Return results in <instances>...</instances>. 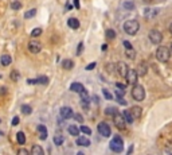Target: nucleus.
Here are the masks:
<instances>
[{"instance_id":"obj_1","label":"nucleus","mask_w":172,"mask_h":155,"mask_svg":"<svg viewBox=\"0 0 172 155\" xmlns=\"http://www.w3.org/2000/svg\"><path fill=\"white\" fill-rule=\"evenodd\" d=\"M139 28H140V25H139V22L134 20V19H130V20H127L124 23V31L127 32L128 35H134V34H137Z\"/></svg>"},{"instance_id":"obj_2","label":"nucleus","mask_w":172,"mask_h":155,"mask_svg":"<svg viewBox=\"0 0 172 155\" xmlns=\"http://www.w3.org/2000/svg\"><path fill=\"white\" fill-rule=\"evenodd\" d=\"M169 57H171V50L169 47H165V46H160L156 50V58H157L160 62H168Z\"/></svg>"},{"instance_id":"obj_3","label":"nucleus","mask_w":172,"mask_h":155,"mask_svg":"<svg viewBox=\"0 0 172 155\" xmlns=\"http://www.w3.org/2000/svg\"><path fill=\"white\" fill-rule=\"evenodd\" d=\"M109 147H110V150H112L113 152H121L123 151L124 150V142H123V139H121V136L116 135V136L110 140Z\"/></svg>"},{"instance_id":"obj_4","label":"nucleus","mask_w":172,"mask_h":155,"mask_svg":"<svg viewBox=\"0 0 172 155\" xmlns=\"http://www.w3.org/2000/svg\"><path fill=\"white\" fill-rule=\"evenodd\" d=\"M132 97H133L136 101H143L145 99V90L141 85H133V89H132Z\"/></svg>"},{"instance_id":"obj_5","label":"nucleus","mask_w":172,"mask_h":155,"mask_svg":"<svg viewBox=\"0 0 172 155\" xmlns=\"http://www.w3.org/2000/svg\"><path fill=\"white\" fill-rule=\"evenodd\" d=\"M113 121H114V126L118 130H125V127H127V120H125L123 113H118V112L114 113L113 115Z\"/></svg>"},{"instance_id":"obj_6","label":"nucleus","mask_w":172,"mask_h":155,"mask_svg":"<svg viewBox=\"0 0 172 155\" xmlns=\"http://www.w3.org/2000/svg\"><path fill=\"white\" fill-rule=\"evenodd\" d=\"M148 36H149V41H151L153 45H160L163 41V34L159 31V30H151L149 34H148Z\"/></svg>"},{"instance_id":"obj_7","label":"nucleus","mask_w":172,"mask_h":155,"mask_svg":"<svg viewBox=\"0 0 172 155\" xmlns=\"http://www.w3.org/2000/svg\"><path fill=\"white\" fill-rule=\"evenodd\" d=\"M28 50H30V53H32V54H38V53H40V50H42V45H40V42L35 41V39H31V41L28 42Z\"/></svg>"},{"instance_id":"obj_8","label":"nucleus","mask_w":172,"mask_h":155,"mask_svg":"<svg viewBox=\"0 0 172 155\" xmlns=\"http://www.w3.org/2000/svg\"><path fill=\"white\" fill-rule=\"evenodd\" d=\"M125 78H127V82L130 85H134L137 84V78H139V74H137V72L134 70V69H129L127 73V76H125Z\"/></svg>"},{"instance_id":"obj_9","label":"nucleus","mask_w":172,"mask_h":155,"mask_svg":"<svg viewBox=\"0 0 172 155\" xmlns=\"http://www.w3.org/2000/svg\"><path fill=\"white\" fill-rule=\"evenodd\" d=\"M98 132L102 135V136H105V137H109L110 135H112V131H110V127H109L106 123H100L98 124Z\"/></svg>"},{"instance_id":"obj_10","label":"nucleus","mask_w":172,"mask_h":155,"mask_svg":"<svg viewBox=\"0 0 172 155\" xmlns=\"http://www.w3.org/2000/svg\"><path fill=\"white\" fill-rule=\"evenodd\" d=\"M128 70H129V67H128V65L125 64V62H118V64H117V72H118V74L121 77H125Z\"/></svg>"},{"instance_id":"obj_11","label":"nucleus","mask_w":172,"mask_h":155,"mask_svg":"<svg viewBox=\"0 0 172 155\" xmlns=\"http://www.w3.org/2000/svg\"><path fill=\"white\" fill-rule=\"evenodd\" d=\"M61 116L63 117V119H71L74 116L73 113V109H71L70 107H63V108H61Z\"/></svg>"},{"instance_id":"obj_12","label":"nucleus","mask_w":172,"mask_h":155,"mask_svg":"<svg viewBox=\"0 0 172 155\" xmlns=\"http://www.w3.org/2000/svg\"><path fill=\"white\" fill-rule=\"evenodd\" d=\"M36 131H38L39 139H40V140H46V139H47V127H46V126H43V124L38 126V127H36Z\"/></svg>"},{"instance_id":"obj_13","label":"nucleus","mask_w":172,"mask_h":155,"mask_svg":"<svg viewBox=\"0 0 172 155\" xmlns=\"http://www.w3.org/2000/svg\"><path fill=\"white\" fill-rule=\"evenodd\" d=\"M130 113H132V116H133V119H140L141 117V112H143V109H141L140 107H132L130 108Z\"/></svg>"},{"instance_id":"obj_14","label":"nucleus","mask_w":172,"mask_h":155,"mask_svg":"<svg viewBox=\"0 0 172 155\" xmlns=\"http://www.w3.org/2000/svg\"><path fill=\"white\" fill-rule=\"evenodd\" d=\"M137 74H139V76H141V77H143V76H145V74L148 73V66H147V64H144V62H141L140 65H139V67H137Z\"/></svg>"},{"instance_id":"obj_15","label":"nucleus","mask_w":172,"mask_h":155,"mask_svg":"<svg viewBox=\"0 0 172 155\" xmlns=\"http://www.w3.org/2000/svg\"><path fill=\"white\" fill-rule=\"evenodd\" d=\"M77 144L82 146V147H89V146H90V140H89L86 136H79L77 139Z\"/></svg>"},{"instance_id":"obj_16","label":"nucleus","mask_w":172,"mask_h":155,"mask_svg":"<svg viewBox=\"0 0 172 155\" xmlns=\"http://www.w3.org/2000/svg\"><path fill=\"white\" fill-rule=\"evenodd\" d=\"M84 89L85 88H84V85H82L81 82H73V84L70 85V90L77 92V93H81Z\"/></svg>"},{"instance_id":"obj_17","label":"nucleus","mask_w":172,"mask_h":155,"mask_svg":"<svg viewBox=\"0 0 172 155\" xmlns=\"http://www.w3.org/2000/svg\"><path fill=\"white\" fill-rule=\"evenodd\" d=\"M67 25H69L70 28H73V30H77V28H79V20L75 18H70L67 20Z\"/></svg>"},{"instance_id":"obj_18","label":"nucleus","mask_w":172,"mask_h":155,"mask_svg":"<svg viewBox=\"0 0 172 155\" xmlns=\"http://www.w3.org/2000/svg\"><path fill=\"white\" fill-rule=\"evenodd\" d=\"M0 62H1L3 66H8V65H11V62H12V58H11V55L4 54V55L0 58Z\"/></svg>"},{"instance_id":"obj_19","label":"nucleus","mask_w":172,"mask_h":155,"mask_svg":"<svg viewBox=\"0 0 172 155\" xmlns=\"http://www.w3.org/2000/svg\"><path fill=\"white\" fill-rule=\"evenodd\" d=\"M67 131H69V134L73 135V136H78L79 135V128L77 127V126H69V128H67Z\"/></svg>"},{"instance_id":"obj_20","label":"nucleus","mask_w":172,"mask_h":155,"mask_svg":"<svg viewBox=\"0 0 172 155\" xmlns=\"http://www.w3.org/2000/svg\"><path fill=\"white\" fill-rule=\"evenodd\" d=\"M31 154L32 155H43V148L40 147V146H32L31 148Z\"/></svg>"},{"instance_id":"obj_21","label":"nucleus","mask_w":172,"mask_h":155,"mask_svg":"<svg viewBox=\"0 0 172 155\" xmlns=\"http://www.w3.org/2000/svg\"><path fill=\"white\" fill-rule=\"evenodd\" d=\"M63 142H65V139H63V136H62L61 134H56L55 136H54V144L62 146V144H63Z\"/></svg>"},{"instance_id":"obj_22","label":"nucleus","mask_w":172,"mask_h":155,"mask_svg":"<svg viewBox=\"0 0 172 155\" xmlns=\"http://www.w3.org/2000/svg\"><path fill=\"white\" fill-rule=\"evenodd\" d=\"M62 66H63V69H66V70H70V69H73L74 62L71 60H65L63 62H62Z\"/></svg>"},{"instance_id":"obj_23","label":"nucleus","mask_w":172,"mask_h":155,"mask_svg":"<svg viewBox=\"0 0 172 155\" xmlns=\"http://www.w3.org/2000/svg\"><path fill=\"white\" fill-rule=\"evenodd\" d=\"M123 115H124V117H125V120H127V123H133V116H132V113H130V111H124L123 112Z\"/></svg>"},{"instance_id":"obj_24","label":"nucleus","mask_w":172,"mask_h":155,"mask_svg":"<svg viewBox=\"0 0 172 155\" xmlns=\"http://www.w3.org/2000/svg\"><path fill=\"white\" fill-rule=\"evenodd\" d=\"M16 139H18L19 144H24V143H26V135L23 134L22 131H19L18 134H16Z\"/></svg>"},{"instance_id":"obj_25","label":"nucleus","mask_w":172,"mask_h":155,"mask_svg":"<svg viewBox=\"0 0 172 155\" xmlns=\"http://www.w3.org/2000/svg\"><path fill=\"white\" fill-rule=\"evenodd\" d=\"M125 54H127V57L129 58V60H134V57H136V51H134L133 47L125 50Z\"/></svg>"},{"instance_id":"obj_26","label":"nucleus","mask_w":172,"mask_h":155,"mask_svg":"<svg viewBox=\"0 0 172 155\" xmlns=\"http://www.w3.org/2000/svg\"><path fill=\"white\" fill-rule=\"evenodd\" d=\"M10 76H11V80H12V81H15V82L20 80V74H19L16 70H12V72H11Z\"/></svg>"},{"instance_id":"obj_27","label":"nucleus","mask_w":172,"mask_h":155,"mask_svg":"<svg viewBox=\"0 0 172 155\" xmlns=\"http://www.w3.org/2000/svg\"><path fill=\"white\" fill-rule=\"evenodd\" d=\"M11 8H12V10H15V11L20 10V8H22V3H20V1H18V0H15V1H12V3H11Z\"/></svg>"},{"instance_id":"obj_28","label":"nucleus","mask_w":172,"mask_h":155,"mask_svg":"<svg viewBox=\"0 0 172 155\" xmlns=\"http://www.w3.org/2000/svg\"><path fill=\"white\" fill-rule=\"evenodd\" d=\"M22 112L24 113V115H30L32 112V108L30 105H26L24 104V105H22Z\"/></svg>"},{"instance_id":"obj_29","label":"nucleus","mask_w":172,"mask_h":155,"mask_svg":"<svg viewBox=\"0 0 172 155\" xmlns=\"http://www.w3.org/2000/svg\"><path fill=\"white\" fill-rule=\"evenodd\" d=\"M36 84H43V85H47V84H49V78L46 77V76L36 78Z\"/></svg>"},{"instance_id":"obj_30","label":"nucleus","mask_w":172,"mask_h":155,"mask_svg":"<svg viewBox=\"0 0 172 155\" xmlns=\"http://www.w3.org/2000/svg\"><path fill=\"white\" fill-rule=\"evenodd\" d=\"M35 14H36V10L34 8V10H30V11H27L24 14V18L26 19H31L32 16H35Z\"/></svg>"},{"instance_id":"obj_31","label":"nucleus","mask_w":172,"mask_h":155,"mask_svg":"<svg viewBox=\"0 0 172 155\" xmlns=\"http://www.w3.org/2000/svg\"><path fill=\"white\" fill-rule=\"evenodd\" d=\"M42 35V28H34L31 31V36H40Z\"/></svg>"},{"instance_id":"obj_32","label":"nucleus","mask_w":172,"mask_h":155,"mask_svg":"<svg viewBox=\"0 0 172 155\" xmlns=\"http://www.w3.org/2000/svg\"><path fill=\"white\" fill-rule=\"evenodd\" d=\"M116 112H118V111H117L114 107H109V108L105 109V115H114Z\"/></svg>"},{"instance_id":"obj_33","label":"nucleus","mask_w":172,"mask_h":155,"mask_svg":"<svg viewBox=\"0 0 172 155\" xmlns=\"http://www.w3.org/2000/svg\"><path fill=\"white\" fill-rule=\"evenodd\" d=\"M106 36L109 39H114L116 38V31L114 30H106Z\"/></svg>"},{"instance_id":"obj_34","label":"nucleus","mask_w":172,"mask_h":155,"mask_svg":"<svg viewBox=\"0 0 172 155\" xmlns=\"http://www.w3.org/2000/svg\"><path fill=\"white\" fill-rule=\"evenodd\" d=\"M79 131L84 132V134H86V135H91V130L88 127V126H82V127L79 128Z\"/></svg>"},{"instance_id":"obj_35","label":"nucleus","mask_w":172,"mask_h":155,"mask_svg":"<svg viewBox=\"0 0 172 155\" xmlns=\"http://www.w3.org/2000/svg\"><path fill=\"white\" fill-rule=\"evenodd\" d=\"M102 93H104V96H105V97H106L108 100H112V99H113V96L110 95V93H109L108 89H102Z\"/></svg>"},{"instance_id":"obj_36","label":"nucleus","mask_w":172,"mask_h":155,"mask_svg":"<svg viewBox=\"0 0 172 155\" xmlns=\"http://www.w3.org/2000/svg\"><path fill=\"white\" fill-rule=\"evenodd\" d=\"M82 51H84V43L79 42V45H78V49H77V55H81Z\"/></svg>"},{"instance_id":"obj_37","label":"nucleus","mask_w":172,"mask_h":155,"mask_svg":"<svg viewBox=\"0 0 172 155\" xmlns=\"http://www.w3.org/2000/svg\"><path fill=\"white\" fill-rule=\"evenodd\" d=\"M73 117H74V119H75V120H77L78 123H84V117H82L81 115H78V113H77V115H74Z\"/></svg>"},{"instance_id":"obj_38","label":"nucleus","mask_w":172,"mask_h":155,"mask_svg":"<svg viewBox=\"0 0 172 155\" xmlns=\"http://www.w3.org/2000/svg\"><path fill=\"white\" fill-rule=\"evenodd\" d=\"M116 95L117 97H123L125 95V89H120V90H116Z\"/></svg>"},{"instance_id":"obj_39","label":"nucleus","mask_w":172,"mask_h":155,"mask_svg":"<svg viewBox=\"0 0 172 155\" xmlns=\"http://www.w3.org/2000/svg\"><path fill=\"white\" fill-rule=\"evenodd\" d=\"M18 154L19 155H28L30 154V151H28V150H24V148H20V150L18 151Z\"/></svg>"},{"instance_id":"obj_40","label":"nucleus","mask_w":172,"mask_h":155,"mask_svg":"<svg viewBox=\"0 0 172 155\" xmlns=\"http://www.w3.org/2000/svg\"><path fill=\"white\" fill-rule=\"evenodd\" d=\"M95 65H97L95 62H91V64H89L88 66H86V70H89V72H90V70H93V69L95 67Z\"/></svg>"},{"instance_id":"obj_41","label":"nucleus","mask_w":172,"mask_h":155,"mask_svg":"<svg viewBox=\"0 0 172 155\" xmlns=\"http://www.w3.org/2000/svg\"><path fill=\"white\" fill-rule=\"evenodd\" d=\"M117 101H118V104H121V105H127V101H125V99H123V97H117Z\"/></svg>"},{"instance_id":"obj_42","label":"nucleus","mask_w":172,"mask_h":155,"mask_svg":"<svg viewBox=\"0 0 172 155\" xmlns=\"http://www.w3.org/2000/svg\"><path fill=\"white\" fill-rule=\"evenodd\" d=\"M124 46H125V49H132V47H133L132 43L128 42V41H124Z\"/></svg>"},{"instance_id":"obj_43","label":"nucleus","mask_w":172,"mask_h":155,"mask_svg":"<svg viewBox=\"0 0 172 155\" xmlns=\"http://www.w3.org/2000/svg\"><path fill=\"white\" fill-rule=\"evenodd\" d=\"M124 7H125V8H129V10H132V8H133L134 6H133V3H130V1H127V3H125V6H124Z\"/></svg>"},{"instance_id":"obj_44","label":"nucleus","mask_w":172,"mask_h":155,"mask_svg":"<svg viewBox=\"0 0 172 155\" xmlns=\"http://www.w3.org/2000/svg\"><path fill=\"white\" fill-rule=\"evenodd\" d=\"M18 124H19V117L15 116L14 119H12V126H18Z\"/></svg>"},{"instance_id":"obj_45","label":"nucleus","mask_w":172,"mask_h":155,"mask_svg":"<svg viewBox=\"0 0 172 155\" xmlns=\"http://www.w3.org/2000/svg\"><path fill=\"white\" fill-rule=\"evenodd\" d=\"M74 7L77 8V10H79V7H81L79 6V0H74Z\"/></svg>"},{"instance_id":"obj_46","label":"nucleus","mask_w":172,"mask_h":155,"mask_svg":"<svg viewBox=\"0 0 172 155\" xmlns=\"http://www.w3.org/2000/svg\"><path fill=\"white\" fill-rule=\"evenodd\" d=\"M116 86H117V89H125V85H124V84H120V82H117Z\"/></svg>"},{"instance_id":"obj_47","label":"nucleus","mask_w":172,"mask_h":155,"mask_svg":"<svg viewBox=\"0 0 172 155\" xmlns=\"http://www.w3.org/2000/svg\"><path fill=\"white\" fill-rule=\"evenodd\" d=\"M101 50H102V51H106V50H108V45H102Z\"/></svg>"},{"instance_id":"obj_48","label":"nucleus","mask_w":172,"mask_h":155,"mask_svg":"<svg viewBox=\"0 0 172 155\" xmlns=\"http://www.w3.org/2000/svg\"><path fill=\"white\" fill-rule=\"evenodd\" d=\"M93 100H94V102H97V104H98V97H97V96H93Z\"/></svg>"},{"instance_id":"obj_49","label":"nucleus","mask_w":172,"mask_h":155,"mask_svg":"<svg viewBox=\"0 0 172 155\" xmlns=\"http://www.w3.org/2000/svg\"><path fill=\"white\" fill-rule=\"evenodd\" d=\"M169 31H171V34H172V23H171V26H169Z\"/></svg>"},{"instance_id":"obj_50","label":"nucleus","mask_w":172,"mask_h":155,"mask_svg":"<svg viewBox=\"0 0 172 155\" xmlns=\"http://www.w3.org/2000/svg\"><path fill=\"white\" fill-rule=\"evenodd\" d=\"M169 50H171V51H172V42H171V46H169Z\"/></svg>"}]
</instances>
